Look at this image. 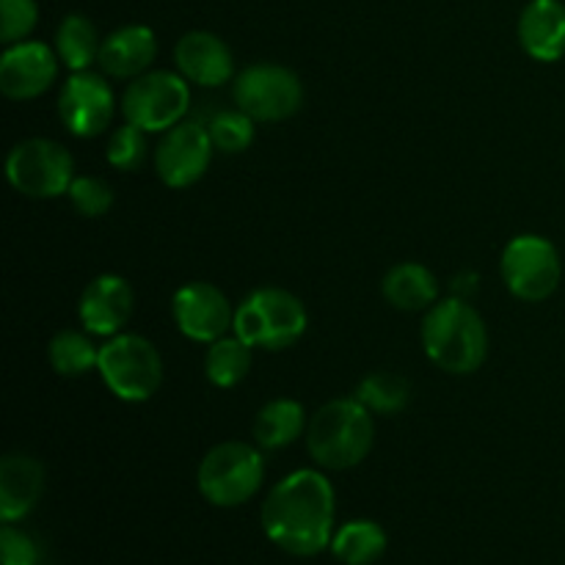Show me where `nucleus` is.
<instances>
[{
  "mask_svg": "<svg viewBox=\"0 0 565 565\" xmlns=\"http://www.w3.org/2000/svg\"><path fill=\"white\" fill-rule=\"evenodd\" d=\"M334 486L318 469L281 478L263 502V530L274 546L292 557H315L334 539Z\"/></svg>",
  "mask_w": 565,
  "mask_h": 565,
  "instance_id": "f257e3e1",
  "label": "nucleus"
},
{
  "mask_svg": "<svg viewBox=\"0 0 565 565\" xmlns=\"http://www.w3.org/2000/svg\"><path fill=\"white\" fill-rule=\"evenodd\" d=\"M425 356L450 375H472L489 356V329L467 298H445L425 312Z\"/></svg>",
  "mask_w": 565,
  "mask_h": 565,
  "instance_id": "f03ea898",
  "label": "nucleus"
},
{
  "mask_svg": "<svg viewBox=\"0 0 565 565\" xmlns=\"http://www.w3.org/2000/svg\"><path fill=\"white\" fill-rule=\"evenodd\" d=\"M375 445V419L356 397H337L312 414L307 450L320 469L345 472L359 467Z\"/></svg>",
  "mask_w": 565,
  "mask_h": 565,
  "instance_id": "7ed1b4c3",
  "label": "nucleus"
},
{
  "mask_svg": "<svg viewBox=\"0 0 565 565\" xmlns=\"http://www.w3.org/2000/svg\"><path fill=\"white\" fill-rule=\"evenodd\" d=\"M309 315L301 298L281 287H259L248 292L235 309L232 334L246 345L265 351H285L307 334Z\"/></svg>",
  "mask_w": 565,
  "mask_h": 565,
  "instance_id": "20e7f679",
  "label": "nucleus"
},
{
  "mask_svg": "<svg viewBox=\"0 0 565 565\" xmlns=\"http://www.w3.org/2000/svg\"><path fill=\"white\" fill-rule=\"evenodd\" d=\"M97 373L119 401L147 403L163 384V359L147 337L121 331L99 348Z\"/></svg>",
  "mask_w": 565,
  "mask_h": 565,
  "instance_id": "39448f33",
  "label": "nucleus"
},
{
  "mask_svg": "<svg viewBox=\"0 0 565 565\" xmlns=\"http://www.w3.org/2000/svg\"><path fill=\"white\" fill-rule=\"evenodd\" d=\"M265 480V458L257 445L221 441L199 463L196 483L215 508H237L252 500Z\"/></svg>",
  "mask_w": 565,
  "mask_h": 565,
  "instance_id": "423d86ee",
  "label": "nucleus"
},
{
  "mask_svg": "<svg viewBox=\"0 0 565 565\" xmlns=\"http://www.w3.org/2000/svg\"><path fill=\"white\" fill-rule=\"evenodd\" d=\"M188 110H191V83L180 72H143L125 88V97H121L125 119L147 132L171 130L185 121Z\"/></svg>",
  "mask_w": 565,
  "mask_h": 565,
  "instance_id": "0eeeda50",
  "label": "nucleus"
},
{
  "mask_svg": "<svg viewBox=\"0 0 565 565\" xmlns=\"http://www.w3.org/2000/svg\"><path fill=\"white\" fill-rule=\"evenodd\" d=\"M6 177L17 193L28 199H58L75 180V160L50 138L20 141L6 158Z\"/></svg>",
  "mask_w": 565,
  "mask_h": 565,
  "instance_id": "6e6552de",
  "label": "nucleus"
},
{
  "mask_svg": "<svg viewBox=\"0 0 565 565\" xmlns=\"http://www.w3.org/2000/svg\"><path fill=\"white\" fill-rule=\"evenodd\" d=\"M232 97L254 121H285L303 103V83L281 64H252L235 75Z\"/></svg>",
  "mask_w": 565,
  "mask_h": 565,
  "instance_id": "1a4fd4ad",
  "label": "nucleus"
},
{
  "mask_svg": "<svg viewBox=\"0 0 565 565\" xmlns=\"http://www.w3.org/2000/svg\"><path fill=\"white\" fill-rule=\"evenodd\" d=\"M500 274L508 290L522 301H546L561 285V252L541 235H519L502 252Z\"/></svg>",
  "mask_w": 565,
  "mask_h": 565,
  "instance_id": "9d476101",
  "label": "nucleus"
},
{
  "mask_svg": "<svg viewBox=\"0 0 565 565\" xmlns=\"http://www.w3.org/2000/svg\"><path fill=\"white\" fill-rule=\"evenodd\" d=\"M213 138L207 125L199 121H180L163 132L154 149V171L166 188H191L207 174L213 160Z\"/></svg>",
  "mask_w": 565,
  "mask_h": 565,
  "instance_id": "9b49d317",
  "label": "nucleus"
},
{
  "mask_svg": "<svg viewBox=\"0 0 565 565\" xmlns=\"http://www.w3.org/2000/svg\"><path fill=\"white\" fill-rule=\"evenodd\" d=\"M114 88L97 72H72L58 94V119L75 138L103 136L114 119Z\"/></svg>",
  "mask_w": 565,
  "mask_h": 565,
  "instance_id": "f8f14e48",
  "label": "nucleus"
},
{
  "mask_svg": "<svg viewBox=\"0 0 565 565\" xmlns=\"http://www.w3.org/2000/svg\"><path fill=\"white\" fill-rule=\"evenodd\" d=\"M177 329L193 342H215L235 326V309L230 298L210 281H188L171 301Z\"/></svg>",
  "mask_w": 565,
  "mask_h": 565,
  "instance_id": "ddd939ff",
  "label": "nucleus"
},
{
  "mask_svg": "<svg viewBox=\"0 0 565 565\" xmlns=\"http://www.w3.org/2000/svg\"><path fill=\"white\" fill-rule=\"evenodd\" d=\"M58 55L42 42L9 44L0 58V92L25 103L47 92L58 77Z\"/></svg>",
  "mask_w": 565,
  "mask_h": 565,
  "instance_id": "4468645a",
  "label": "nucleus"
},
{
  "mask_svg": "<svg viewBox=\"0 0 565 565\" xmlns=\"http://www.w3.org/2000/svg\"><path fill=\"white\" fill-rule=\"evenodd\" d=\"M136 309V292L125 276L103 274L86 285L77 301L81 326L94 337L121 334Z\"/></svg>",
  "mask_w": 565,
  "mask_h": 565,
  "instance_id": "2eb2a0df",
  "label": "nucleus"
},
{
  "mask_svg": "<svg viewBox=\"0 0 565 565\" xmlns=\"http://www.w3.org/2000/svg\"><path fill=\"white\" fill-rule=\"evenodd\" d=\"M177 72L191 86L218 88L235 77V58L230 44L210 31H188L174 47Z\"/></svg>",
  "mask_w": 565,
  "mask_h": 565,
  "instance_id": "dca6fc26",
  "label": "nucleus"
},
{
  "mask_svg": "<svg viewBox=\"0 0 565 565\" xmlns=\"http://www.w3.org/2000/svg\"><path fill=\"white\" fill-rule=\"evenodd\" d=\"M519 44L541 64H555L565 55V3L530 0L519 17Z\"/></svg>",
  "mask_w": 565,
  "mask_h": 565,
  "instance_id": "f3484780",
  "label": "nucleus"
},
{
  "mask_svg": "<svg viewBox=\"0 0 565 565\" xmlns=\"http://www.w3.org/2000/svg\"><path fill=\"white\" fill-rule=\"evenodd\" d=\"M158 55V39L147 25H125L103 39L99 47V70L116 81H136L149 72Z\"/></svg>",
  "mask_w": 565,
  "mask_h": 565,
  "instance_id": "a211bd4d",
  "label": "nucleus"
},
{
  "mask_svg": "<svg viewBox=\"0 0 565 565\" xmlns=\"http://www.w3.org/2000/svg\"><path fill=\"white\" fill-rule=\"evenodd\" d=\"M44 494V467L33 456L11 452L0 461V519L14 524L39 505Z\"/></svg>",
  "mask_w": 565,
  "mask_h": 565,
  "instance_id": "6ab92c4d",
  "label": "nucleus"
},
{
  "mask_svg": "<svg viewBox=\"0 0 565 565\" xmlns=\"http://www.w3.org/2000/svg\"><path fill=\"white\" fill-rule=\"evenodd\" d=\"M384 298L401 312H428L439 301V279L419 263H401L386 270Z\"/></svg>",
  "mask_w": 565,
  "mask_h": 565,
  "instance_id": "aec40b11",
  "label": "nucleus"
},
{
  "mask_svg": "<svg viewBox=\"0 0 565 565\" xmlns=\"http://www.w3.org/2000/svg\"><path fill=\"white\" fill-rule=\"evenodd\" d=\"M307 428L309 419L301 403L290 401V397H276L257 412L254 441H257L259 450H281V447H290L292 441L307 436Z\"/></svg>",
  "mask_w": 565,
  "mask_h": 565,
  "instance_id": "412c9836",
  "label": "nucleus"
},
{
  "mask_svg": "<svg viewBox=\"0 0 565 565\" xmlns=\"http://www.w3.org/2000/svg\"><path fill=\"white\" fill-rule=\"evenodd\" d=\"M99 39L97 28L88 17L66 14L55 31V55L61 64L72 72H86L94 61H99Z\"/></svg>",
  "mask_w": 565,
  "mask_h": 565,
  "instance_id": "4be33fe9",
  "label": "nucleus"
},
{
  "mask_svg": "<svg viewBox=\"0 0 565 565\" xmlns=\"http://www.w3.org/2000/svg\"><path fill=\"white\" fill-rule=\"evenodd\" d=\"M331 552L342 565H373L384 557L386 533L370 519L342 524L331 539Z\"/></svg>",
  "mask_w": 565,
  "mask_h": 565,
  "instance_id": "5701e85b",
  "label": "nucleus"
},
{
  "mask_svg": "<svg viewBox=\"0 0 565 565\" xmlns=\"http://www.w3.org/2000/svg\"><path fill=\"white\" fill-rule=\"evenodd\" d=\"M252 345L241 340V337H221V340L210 342L207 353H204V375L218 390H232L241 384L252 370Z\"/></svg>",
  "mask_w": 565,
  "mask_h": 565,
  "instance_id": "b1692460",
  "label": "nucleus"
},
{
  "mask_svg": "<svg viewBox=\"0 0 565 565\" xmlns=\"http://www.w3.org/2000/svg\"><path fill=\"white\" fill-rule=\"evenodd\" d=\"M50 367L64 379H81L99 364V348L92 342L88 331L64 329L50 340L47 348Z\"/></svg>",
  "mask_w": 565,
  "mask_h": 565,
  "instance_id": "393cba45",
  "label": "nucleus"
},
{
  "mask_svg": "<svg viewBox=\"0 0 565 565\" xmlns=\"http://www.w3.org/2000/svg\"><path fill=\"white\" fill-rule=\"evenodd\" d=\"M356 397L370 414H381V417H392V414H401L403 408L412 401V384H408L403 375L397 373H370L367 379H362V384L356 386Z\"/></svg>",
  "mask_w": 565,
  "mask_h": 565,
  "instance_id": "a878e982",
  "label": "nucleus"
},
{
  "mask_svg": "<svg viewBox=\"0 0 565 565\" xmlns=\"http://www.w3.org/2000/svg\"><path fill=\"white\" fill-rule=\"evenodd\" d=\"M149 158V132L143 127L125 121L110 132V141L105 147V160L116 171H138Z\"/></svg>",
  "mask_w": 565,
  "mask_h": 565,
  "instance_id": "bb28decb",
  "label": "nucleus"
},
{
  "mask_svg": "<svg viewBox=\"0 0 565 565\" xmlns=\"http://www.w3.org/2000/svg\"><path fill=\"white\" fill-rule=\"evenodd\" d=\"M215 152L241 154L254 143V119L241 108L221 110L207 125Z\"/></svg>",
  "mask_w": 565,
  "mask_h": 565,
  "instance_id": "cd10ccee",
  "label": "nucleus"
},
{
  "mask_svg": "<svg viewBox=\"0 0 565 565\" xmlns=\"http://www.w3.org/2000/svg\"><path fill=\"white\" fill-rule=\"evenodd\" d=\"M66 196L83 218H103L114 207V188L99 177H75Z\"/></svg>",
  "mask_w": 565,
  "mask_h": 565,
  "instance_id": "c85d7f7f",
  "label": "nucleus"
},
{
  "mask_svg": "<svg viewBox=\"0 0 565 565\" xmlns=\"http://www.w3.org/2000/svg\"><path fill=\"white\" fill-rule=\"evenodd\" d=\"M39 22L36 0H0V42H25Z\"/></svg>",
  "mask_w": 565,
  "mask_h": 565,
  "instance_id": "c756f323",
  "label": "nucleus"
},
{
  "mask_svg": "<svg viewBox=\"0 0 565 565\" xmlns=\"http://www.w3.org/2000/svg\"><path fill=\"white\" fill-rule=\"evenodd\" d=\"M0 563L3 565H39V546L28 533L14 524H3L0 530Z\"/></svg>",
  "mask_w": 565,
  "mask_h": 565,
  "instance_id": "7c9ffc66",
  "label": "nucleus"
}]
</instances>
